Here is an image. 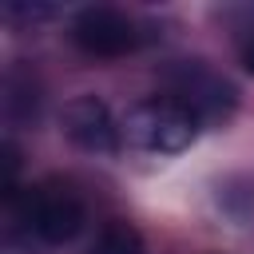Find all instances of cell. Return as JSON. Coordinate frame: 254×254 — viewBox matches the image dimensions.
<instances>
[{
	"label": "cell",
	"mask_w": 254,
	"mask_h": 254,
	"mask_svg": "<svg viewBox=\"0 0 254 254\" xmlns=\"http://www.w3.org/2000/svg\"><path fill=\"white\" fill-rule=\"evenodd\" d=\"M8 210H16L20 222H24L36 238H44V242H52V246L71 242V238L83 230V222H87L83 194L75 190L71 179H60V175H48V179L24 187L20 202H12Z\"/></svg>",
	"instance_id": "obj_1"
},
{
	"label": "cell",
	"mask_w": 254,
	"mask_h": 254,
	"mask_svg": "<svg viewBox=\"0 0 254 254\" xmlns=\"http://www.w3.org/2000/svg\"><path fill=\"white\" fill-rule=\"evenodd\" d=\"M198 115L179 103L175 95L159 91V95H147L139 99L131 111H127V135L143 147V151H155V155H179L187 151L194 139H198Z\"/></svg>",
	"instance_id": "obj_2"
},
{
	"label": "cell",
	"mask_w": 254,
	"mask_h": 254,
	"mask_svg": "<svg viewBox=\"0 0 254 254\" xmlns=\"http://www.w3.org/2000/svg\"><path fill=\"white\" fill-rule=\"evenodd\" d=\"M163 79H167V95L187 103L198 115V123H226L238 107L234 83L202 60H175V67H167Z\"/></svg>",
	"instance_id": "obj_3"
},
{
	"label": "cell",
	"mask_w": 254,
	"mask_h": 254,
	"mask_svg": "<svg viewBox=\"0 0 254 254\" xmlns=\"http://www.w3.org/2000/svg\"><path fill=\"white\" fill-rule=\"evenodd\" d=\"M67 36L83 56H95V60H115V56H127L139 48L135 20L119 8H107V4H91V8L75 12Z\"/></svg>",
	"instance_id": "obj_4"
},
{
	"label": "cell",
	"mask_w": 254,
	"mask_h": 254,
	"mask_svg": "<svg viewBox=\"0 0 254 254\" xmlns=\"http://www.w3.org/2000/svg\"><path fill=\"white\" fill-rule=\"evenodd\" d=\"M60 127H64L67 143H75L79 151L107 155V151H115V147H119L115 115H111V107H107L99 95H75L71 103H64Z\"/></svg>",
	"instance_id": "obj_5"
},
{
	"label": "cell",
	"mask_w": 254,
	"mask_h": 254,
	"mask_svg": "<svg viewBox=\"0 0 254 254\" xmlns=\"http://www.w3.org/2000/svg\"><path fill=\"white\" fill-rule=\"evenodd\" d=\"M4 107H8V119H16V123H32L36 115H40V87L32 83V75L28 71H12L8 75V83H4Z\"/></svg>",
	"instance_id": "obj_6"
},
{
	"label": "cell",
	"mask_w": 254,
	"mask_h": 254,
	"mask_svg": "<svg viewBox=\"0 0 254 254\" xmlns=\"http://www.w3.org/2000/svg\"><path fill=\"white\" fill-rule=\"evenodd\" d=\"M87 254H147V250H143V234L127 218H111V222H103V230L95 234Z\"/></svg>",
	"instance_id": "obj_7"
},
{
	"label": "cell",
	"mask_w": 254,
	"mask_h": 254,
	"mask_svg": "<svg viewBox=\"0 0 254 254\" xmlns=\"http://www.w3.org/2000/svg\"><path fill=\"white\" fill-rule=\"evenodd\" d=\"M242 67H246V71L254 75V40H250V44L242 48Z\"/></svg>",
	"instance_id": "obj_8"
}]
</instances>
